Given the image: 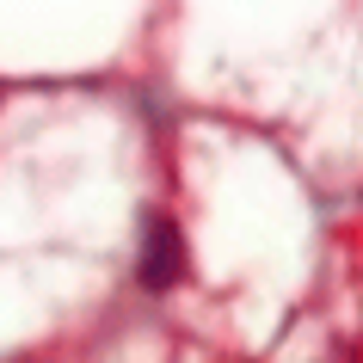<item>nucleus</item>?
<instances>
[{"label":"nucleus","instance_id":"nucleus-1","mask_svg":"<svg viewBox=\"0 0 363 363\" xmlns=\"http://www.w3.org/2000/svg\"><path fill=\"white\" fill-rule=\"evenodd\" d=\"M179 271H185L179 228H172L167 216H154V222H148V240H142V284H148V289H172V284H179Z\"/></svg>","mask_w":363,"mask_h":363}]
</instances>
